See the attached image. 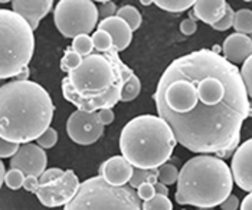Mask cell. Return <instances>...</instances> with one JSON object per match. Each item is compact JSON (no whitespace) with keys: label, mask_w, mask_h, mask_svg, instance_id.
Masks as SVG:
<instances>
[{"label":"cell","mask_w":252,"mask_h":210,"mask_svg":"<svg viewBox=\"0 0 252 210\" xmlns=\"http://www.w3.org/2000/svg\"><path fill=\"white\" fill-rule=\"evenodd\" d=\"M155 4L166 12L180 13L193 7L194 0H156Z\"/></svg>","instance_id":"obj_21"},{"label":"cell","mask_w":252,"mask_h":210,"mask_svg":"<svg viewBox=\"0 0 252 210\" xmlns=\"http://www.w3.org/2000/svg\"><path fill=\"white\" fill-rule=\"evenodd\" d=\"M248 117H252V99H250V114Z\"/></svg>","instance_id":"obj_44"},{"label":"cell","mask_w":252,"mask_h":210,"mask_svg":"<svg viewBox=\"0 0 252 210\" xmlns=\"http://www.w3.org/2000/svg\"><path fill=\"white\" fill-rule=\"evenodd\" d=\"M99 120L104 125H110L114 121V111L113 110H101L98 111Z\"/></svg>","instance_id":"obj_39"},{"label":"cell","mask_w":252,"mask_h":210,"mask_svg":"<svg viewBox=\"0 0 252 210\" xmlns=\"http://www.w3.org/2000/svg\"><path fill=\"white\" fill-rule=\"evenodd\" d=\"M35 36L28 22L9 9H0V79L16 78L28 68Z\"/></svg>","instance_id":"obj_6"},{"label":"cell","mask_w":252,"mask_h":210,"mask_svg":"<svg viewBox=\"0 0 252 210\" xmlns=\"http://www.w3.org/2000/svg\"><path fill=\"white\" fill-rule=\"evenodd\" d=\"M241 210H252V193L245 196V199L241 203Z\"/></svg>","instance_id":"obj_41"},{"label":"cell","mask_w":252,"mask_h":210,"mask_svg":"<svg viewBox=\"0 0 252 210\" xmlns=\"http://www.w3.org/2000/svg\"><path fill=\"white\" fill-rule=\"evenodd\" d=\"M231 172L236 186L252 193V138L242 143L233 153Z\"/></svg>","instance_id":"obj_12"},{"label":"cell","mask_w":252,"mask_h":210,"mask_svg":"<svg viewBox=\"0 0 252 210\" xmlns=\"http://www.w3.org/2000/svg\"><path fill=\"white\" fill-rule=\"evenodd\" d=\"M155 190L156 194H160V196H167L169 194V189H167V186L166 184H163V183H160V181H157L155 184Z\"/></svg>","instance_id":"obj_40"},{"label":"cell","mask_w":252,"mask_h":210,"mask_svg":"<svg viewBox=\"0 0 252 210\" xmlns=\"http://www.w3.org/2000/svg\"><path fill=\"white\" fill-rule=\"evenodd\" d=\"M52 0H13L12 10L18 13L22 19L28 22V25L35 30L39 26V22L43 19L52 10Z\"/></svg>","instance_id":"obj_14"},{"label":"cell","mask_w":252,"mask_h":210,"mask_svg":"<svg viewBox=\"0 0 252 210\" xmlns=\"http://www.w3.org/2000/svg\"><path fill=\"white\" fill-rule=\"evenodd\" d=\"M48 91L33 81H12L0 87V137L29 144L45 133L54 118Z\"/></svg>","instance_id":"obj_3"},{"label":"cell","mask_w":252,"mask_h":210,"mask_svg":"<svg viewBox=\"0 0 252 210\" xmlns=\"http://www.w3.org/2000/svg\"><path fill=\"white\" fill-rule=\"evenodd\" d=\"M104 124L98 113L74 111L66 121L68 137L79 146H91L97 143L104 133Z\"/></svg>","instance_id":"obj_10"},{"label":"cell","mask_w":252,"mask_h":210,"mask_svg":"<svg viewBox=\"0 0 252 210\" xmlns=\"http://www.w3.org/2000/svg\"><path fill=\"white\" fill-rule=\"evenodd\" d=\"M233 29L236 30V33H242V35L252 33V10L241 9V10L235 12Z\"/></svg>","instance_id":"obj_18"},{"label":"cell","mask_w":252,"mask_h":210,"mask_svg":"<svg viewBox=\"0 0 252 210\" xmlns=\"http://www.w3.org/2000/svg\"><path fill=\"white\" fill-rule=\"evenodd\" d=\"M79 179L72 170H65L63 176L54 183L39 186L36 196L45 208L66 206L79 190Z\"/></svg>","instance_id":"obj_9"},{"label":"cell","mask_w":252,"mask_h":210,"mask_svg":"<svg viewBox=\"0 0 252 210\" xmlns=\"http://www.w3.org/2000/svg\"><path fill=\"white\" fill-rule=\"evenodd\" d=\"M46 166L48 155L45 150L32 143L22 144L18 153L10 158V169H18L25 176L40 177L42 173L46 170Z\"/></svg>","instance_id":"obj_11"},{"label":"cell","mask_w":252,"mask_h":210,"mask_svg":"<svg viewBox=\"0 0 252 210\" xmlns=\"http://www.w3.org/2000/svg\"><path fill=\"white\" fill-rule=\"evenodd\" d=\"M63 173H65L63 170L57 169V167H54V169H46L45 172L42 173V176L39 177V183H40V186L54 183V181H57L58 179H61V177L63 176Z\"/></svg>","instance_id":"obj_33"},{"label":"cell","mask_w":252,"mask_h":210,"mask_svg":"<svg viewBox=\"0 0 252 210\" xmlns=\"http://www.w3.org/2000/svg\"><path fill=\"white\" fill-rule=\"evenodd\" d=\"M196 29H197V25H196V22H194V19H192V18L185 19L180 23V32H182L183 35H186V36L193 35L194 32H196Z\"/></svg>","instance_id":"obj_36"},{"label":"cell","mask_w":252,"mask_h":210,"mask_svg":"<svg viewBox=\"0 0 252 210\" xmlns=\"http://www.w3.org/2000/svg\"><path fill=\"white\" fill-rule=\"evenodd\" d=\"M158 117L180 146L197 154L231 157L250 114L241 69L212 49L175 59L158 79L155 95Z\"/></svg>","instance_id":"obj_1"},{"label":"cell","mask_w":252,"mask_h":210,"mask_svg":"<svg viewBox=\"0 0 252 210\" xmlns=\"http://www.w3.org/2000/svg\"><path fill=\"white\" fill-rule=\"evenodd\" d=\"M231 167L219 157L200 154L192 157L179 172L175 200L200 209L220 206L232 194Z\"/></svg>","instance_id":"obj_4"},{"label":"cell","mask_w":252,"mask_h":210,"mask_svg":"<svg viewBox=\"0 0 252 210\" xmlns=\"http://www.w3.org/2000/svg\"><path fill=\"white\" fill-rule=\"evenodd\" d=\"M140 91H141V82H140V78L137 77L136 74H133L131 78L126 82L124 88H123V92H121V102H130L133 99H136L137 96L140 95Z\"/></svg>","instance_id":"obj_22"},{"label":"cell","mask_w":252,"mask_h":210,"mask_svg":"<svg viewBox=\"0 0 252 210\" xmlns=\"http://www.w3.org/2000/svg\"><path fill=\"white\" fill-rule=\"evenodd\" d=\"M239 208V199L238 196L231 194L222 205H220V209L222 210H238Z\"/></svg>","instance_id":"obj_38"},{"label":"cell","mask_w":252,"mask_h":210,"mask_svg":"<svg viewBox=\"0 0 252 210\" xmlns=\"http://www.w3.org/2000/svg\"><path fill=\"white\" fill-rule=\"evenodd\" d=\"M28 78H29V68H25L19 75L15 78V81H29Z\"/></svg>","instance_id":"obj_42"},{"label":"cell","mask_w":252,"mask_h":210,"mask_svg":"<svg viewBox=\"0 0 252 210\" xmlns=\"http://www.w3.org/2000/svg\"><path fill=\"white\" fill-rule=\"evenodd\" d=\"M72 51H75L79 57L87 58L90 57L94 52V45H93V39L88 35H81L72 40Z\"/></svg>","instance_id":"obj_23"},{"label":"cell","mask_w":252,"mask_h":210,"mask_svg":"<svg viewBox=\"0 0 252 210\" xmlns=\"http://www.w3.org/2000/svg\"><path fill=\"white\" fill-rule=\"evenodd\" d=\"M136 191H137V196L140 197V200H144V202L152 200V199L156 196L155 184H150V183H144V184H141Z\"/></svg>","instance_id":"obj_35"},{"label":"cell","mask_w":252,"mask_h":210,"mask_svg":"<svg viewBox=\"0 0 252 210\" xmlns=\"http://www.w3.org/2000/svg\"><path fill=\"white\" fill-rule=\"evenodd\" d=\"M25 174L18 170V169H10L9 172H6L4 176V184L12 189V190H19L20 187H23V181H25Z\"/></svg>","instance_id":"obj_28"},{"label":"cell","mask_w":252,"mask_h":210,"mask_svg":"<svg viewBox=\"0 0 252 210\" xmlns=\"http://www.w3.org/2000/svg\"><path fill=\"white\" fill-rule=\"evenodd\" d=\"M4 176H6V169H4L3 161L0 160V189H1V186H3V183H4Z\"/></svg>","instance_id":"obj_43"},{"label":"cell","mask_w":252,"mask_h":210,"mask_svg":"<svg viewBox=\"0 0 252 210\" xmlns=\"http://www.w3.org/2000/svg\"><path fill=\"white\" fill-rule=\"evenodd\" d=\"M57 143H58V133H57V130L52 128V127H49V128L36 140V144H38L40 149H43V150L52 149Z\"/></svg>","instance_id":"obj_29"},{"label":"cell","mask_w":252,"mask_h":210,"mask_svg":"<svg viewBox=\"0 0 252 210\" xmlns=\"http://www.w3.org/2000/svg\"><path fill=\"white\" fill-rule=\"evenodd\" d=\"M157 170H158V181H160V183H163V184H166V186H170V184L177 183L179 170L176 169L175 164L166 163V164H163L161 167H158Z\"/></svg>","instance_id":"obj_25"},{"label":"cell","mask_w":252,"mask_h":210,"mask_svg":"<svg viewBox=\"0 0 252 210\" xmlns=\"http://www.w3.org/2000/svg\"><path fill=\"white\" fill-rule=\"evenodd\" d=\"M233 18H235V12L232 10V7L228 4V7H226V13L223 15V18L219 20L218 23H215L212 28H214L215 30H220V32L228 30L229 28H232L233 26Z\"/></svg>","instance_id":"obj_31"},{"label":"cell","mask_w":252,"mask_h":210,"mask_svg":"<svg viewBox=\"0 0 252 210\" xmlns=\"http://www.w3.org/2000/svg\"><path fill=\"white\" fill-rule=\"evenodd\" d=\"M93 45H94V49L97 52H107V51H111L113 49V39L111 36L105 32V30H99L97 29L94 33H93Z\"/></svg>","instance_id":"obj_24"},{"label":"cell","mask_w":252,"mask_h":210,"mask_svg":"<svg viewBox=\"0 0 252 210\" xmlns=\"http://www.w3.org/2000/svg\"><path fill=\"white\" fill-rule=\"evenodd\" d=\"M176 144L172 128L158 115H138L123 127L120 135L123 157L141 170H156L166 164Z\"/></svg>","instance_id":"obj_5"},{"label":"cell","mask_w":252,"mask_h":210,"mask_svg":"<svg viewBox=\"0 0 252 210\" xmlns=\"http://www.w3.org/2000/svg\"><path fill=\"white\" fill-rule=\"evenodd\" d=\"M226 7L228 3L225 0H197L194 1L192 19H199L214 26L223 18Z\"/></svg>","instance_id":"obj_17"},{"label":"cell","mask_w":252,"mask_h":210,"mask_svg":"<svg viewBox=\"0 0 252 210\" xmlns=\"http://www.w3.org/2000/svg\"><path fill=\"white\" fill-rule=\"evenodd\" d=\"M223 58L232 65L244 63L252 55V39L248 35L232 33L222 45Z\"/></svg>","instance_id":"obj_15"},{"label":"cell","mask_w":252,"mask_h":210,"mask_svg":"<svg viewBox=\"0 0 252 210\" xmlns=\"http://www.w3.org/2000/svg\"><path fill=\"white\" fill-rule=\"evenodd\" d=\"M241 77H242V81H244L247 94L250 96V99H252V55L242 63Z\"/></svg>","instance_id":"obj_30"},{"label":"cell","mask_w":252,"mask_h":210,"mask_svg":"<svg viewBox=\"0 0 252 210\" xmlns=\"http://www.w3.org/2000/svg\"><path fill=\"white\" fill-rule=\"evenodd\" d=\"M81 62H82V57H79L75 51H72V48H68L65 55L62 58V60H61V69L63 72L69 74V72L77 69L81 65Z\"/></svg>","instance_id":"obj_26"},{"label":"cell","mask_w":252,"mask_h":210,"mask_svg":"<svg viewBox=\"0 0 252 210\" xmlns=\"http://www.w3.org/2000/svg\"><path fill=\"white\" fill-rule=\"evenodd\" d=\"M143 210H173V203L167 196L156 194L152 200L143 202Z\"/></svg>","instance_id":"obj_27"},{"label":"cell","mask_w":252,"mask_h":210,"mask_svg":"<svg viewBox=\"0 0 252 210\" xmlns=\"http://www.w3.org/2000/svg\"><path fill=\"white\" fill-rule=\"evenodd\" d=\"M117 15L116 4L113 1H101L99 7H98V16L104 19H110L114 18Z\"/></svg>","instance_id":"obj_34"},{"label":"cell","mask_w":252,"mask_h":210,"mask_svg":"<svg viewBox=\"0 0 252 210\" xmlns=\"http://www.w3.org/2000/svg\"><path fill=\"white\" fill-rule=\"evenodd\" d=\"M39 186H40V183H39V177H33V176H26V177H25V181H23V189H25V190H28V191H31V193H35V194H36Z\"/></svg>","instance_id":"obj_37"},{"label":"cell","mask_w":252,"mask_h":210,"mask_svg":"<svg viewBox=\"0 0 252 210\" xmlns=\"http://www.w3.org/2000/svg\"><path fill=\"white\" fill-rule=\"evenodd\" d=\"M98 18V7L91 0H61L54 9L55 26L65 38L90 35Z\"/></svg>","instance_id":"obj_8"},{"label":"cell","mask_w":252,"mask_h":210,"mask_svg":"<svg viewBox=\"0 0 252 210\" xmlns=\"http://www.w3.org/2000/svg\"><path fill=\"white\" fill-rule=\"evenodd\" d=\"M141 3H143V4H146V6H147V4H152V3H155V1H141Z\"/></svg>","instance_id":"obj_45"},{"label":"cell","mask_w":252,"mask_h":210,"mask_svg":"<svg viewBox=\"0 0 252 210\" xmlns=\"http://www.w3.org/2000/svg\"><path fill=\"white\" fill-rule=\"evenodd\" d=\"M133 74L114 48L107 52L94 51L62 79V94L79 111L111 110L120 102L123 88Z\"/></svg>","instance_id":"obj_2"},{"label":"cell","mask_w":252,"mask_h":210,"mask_svg":"<svg viewBox=\"0 0 252 210\" xmlns=\"http://www.w3.org/2000/svg\"><path fill=\"white\" fill-rule=\"evenodd\" d=\"M116 16L124 20L131 28L133 32L137 30L140 28V25H141V13L137 10L134 6H130V4H126V6L120 7L117 10Z\"/></svg>","instance_id":"obj_19"},{"label":"cell","mask_w":252,"mask_h":210,"mask_svg":"<svg viewBox=\"0 0 252 210\" xmlns=\"http://www.w3.org/2000/svg\"><path fill=\"white\" fill-rule=\"evenodd\" d=\"M19 147V144L6 141V140H3V138L0 137V160H1V158H12L15 154L18 153Z\"/></svg>","instance_id":"obj_32"},{"label":"cell","mask_w":252,"mask_h":210,"mask_svg":"<svg viewBox=\"0 0 252 210\" xmlns=\"http://www.w3.org/2000/svg\"><path fill=\"white\" fill-rule=\"evenodd\" d=\"M99 30H105L111 39H113V48L117 52H121L124 49H127L133 40V30L131 28L120 18H110V19H104L99 22L98 25Z\"/></svg>","instance_id":"obj_16"},{"label":"cell","mask_w":252,"mask_h":210,"mask_svg":"<svg viewBox=\"0 0 252 210\" xmlns=\"http://www.w3.org/2000/svg\"><path fill=\"white\" fill-rule=\"evenodd\" d=\"M137 191L108 184L101 176L81 183L77 196L63 210H143Z\"/></svg>","instance_id":"obj_7"},{"label":"cell","mask_w":252,"mask_h":210,"mask_svg":"<svg viewBox=\"0 0 252 210\" xmlns=\"http://www.w3.org/2000/svg\"><path fill=\"white\" fill-rule=\"evenodd\" d=\"M134 173V167L123 157L114 155L105 160L99 167V176L111 186L123 187L130 183Z\"/></svg>","instance_id":"obj_13"},{"label":"cell","mask_w":252,"mask_h":210,"mask_svg":"<svg viewBox=\"0 0 252 210\" xmlns=\"http://www.w3.org/2000/svg\"><path fill=\"white\" fill-rule=\"evenodd\" d=\"M158 181V170H141V169H134L133 177L130 180V187L131 189H138L144 183L156 184Z\"/></svg>","instance_id":"obj_20"}]
</instances>
